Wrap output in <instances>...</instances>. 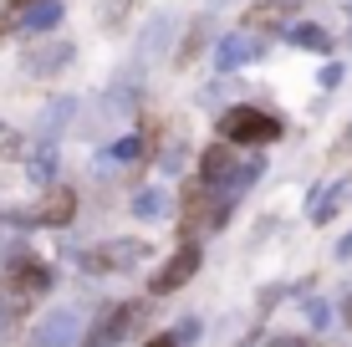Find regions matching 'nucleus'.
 <instances>
[{
    "instance_id": "dca6fc26",
    "label": "nucleus",
    "mask_w": 352,
    "mask_h": 347,
    "mask_svg": "<svg viewBox=\"0 0 352 347\" xmlns=\"http://www.w3.org/2000/svg\"><path fill=\"white\" fill-rule=\"evenodd\" d=\"M148 347H179V342H174V337H153Z\"/></svg>"
},
{
    "instance_id": "6e6552de",
    "label": "nucleus",
    "mask_w": 352,
    "mask_h": 347,
    "mask_svg": "<svg viewBox=\"0 0 352 347\" xmlns=\"http://www.w3.org/2000/svg\"><path fill=\"white\" fill-rule=\"evenodd\" d=\"M72 214H77V194H72V189H52V194H46V205L31 214L36 225H67Z\"/></svg>"
},
{
    "instance_id": "423d86ee",
    "label": "nucleus",
    "mask_w": 352,
    "mask_h": 347,
    "mask_svg": "<svg viewBox=\"0 0 352 347\" xmlns=\"http://www.w3.org/2000/svg\"><path fill=\"white\" fill-rule=\"evenodd\" d=\"M235 143H214L199 153V184H235Z\"/></svg>"
},
{
    "instance_id": "4468645a",
    "label": "nucleus",
    "mask_w": 352,
    "mask_h": 347,
    "mask_svg": "<svg viewBox=\"0 0 352 347\" xmlns=\"http://www.w3.org/2000/svg\"><path fill=\"white\" fill-rule=\"evenodd\" d=\"M138 148H143L138 138H123V143H118V148H113V159H133V153H138Z\"/></svg>"
},
{
    "instance_id": "f03ea898",
    "label": "nucleus",
    "mask_w": 352,
    "mask_h": 347,
    "mask_svg": "<svg viewBox=\"0 0 352 347\" xmlns=\"http://www.w3.org/2000/svg\"><path fill=\"white\" fill-rule=\"evenodd\" d=\"M225 220H230V194H220L214 184H189V194H184L189 230H220Z\"/></svg>"
},
{
    "instance_id": "2eb2a0df",
    "label": "nucleus",
    "mask_w": 352,
    "mask_h": 347,
    "mask_svg": "<svg viewBox=\"0 0 352 347\" xmlns=\"http://www.w3.org/2000/svg\"><path fill=\"white\" fill-rule=\"evenodd\" d=\"M6 5H10V10H31L36 0H6Z\"/></svg>"
},
{
    "instance_id": "7ed1b4c3",
    "label": "nucleus",
    "mask_w": 352,
    "mask_h": 347,
    "mask_svg": "<svg viewBox=\"0 0 352 347\" xmlns=\"http://www.w3.org/2000/svg\"><path fill=\"white\" fill-rule=\"evenodd\" d=\"M199 260H204V250L194 245V240H184L174 250V256L164 260L159 271H153V296H174L179 286H189L194 281V271H199Z\"/></svg>"
},
{
    "instance_id": "39448f33",
    "label": "nucleus",
    "mask_w": 352,
    "mask_h": 347,
    "mask_svg": "<svg viewBox=\"0 0 352 347\" xmlns=\"http://www.w3.org/2000/svg\"><path fill=\"white\" fill-rule=\"evenodd\" d=\"M138 312H143V306H133V302L113 306V312H102V322H97L87 337H82V347H118V342L128 337V327L138 322Z\"/></svg>"
},
{
    "instance_id": "9d476101",
    "label": "nucleus",
    "mask_w": 352,
    "mask_h": 347,
    "mask_svg": "<svg viewBox=\"0 0 352 347\" xmlns=\"http://www.w3.org/2000/svg\"><path fill=\"white\" fill-rule=\"evenodd\" d=\"M62 21V0H36L26 10V31H52Z\"/></svg>"
},
{
    "instance_id": "1a4fd4ad",
    "label": "nucleus",
    "mask_w": 352,
    "mask_h": 347,
    "mask_svg": "<svg viewBox=\"0 0 352 347\" xmlns=\"http://www.w3.org/2000/svg\"><path fill=\"white\" fill-rule=\"evenodd\" d=\"M256 56H261V41H256V36H225V46L214 52V62H220V67L230 71V67L256 62Z\"/></svg>"
},
{
    "instance_id": "f8f14e48",
    "label": "nucleus",
    "mask_w": 352,
    "mask_h": 347,
    "mask_svg": "<svg viewBox=\"0 0 352 347\" xmlns=\"http://www.w3.org/2000/svg\"><path fill=\"white\" fill-rule=\"evenodd\" d=\"M133 214H138V220H159L164 214V194L159 189H143V194L133 199Z\"/></svg>"
},
{
    "instance_id": "f257e3e1",
    "label": "nucleus",
    "mask_w": 352,
    "mask_h": 347,
    "mask_svg": "<svg viewBox=\"0 0 352 347\" xmlns=\"http://www.w3.org/2000/svg\"><path fill=\"white\" fill-rule=\"evenodd\" d=\"M220 133L225 143H271V138H281V117H271V113H261V107H230V113L220 117Z\"/></svg>"
},
{
    "instance_id": "ddd939ff",
    "label": "nucleus",
    "mask_w": 352,
    "mask_h": 347,
    "mask_svg": "<svg viewBox=\"0 0 352 347\" xmlns=\"http://www.w3.org/2000/svg\"><path fill=\"white\" fill-rule=\"evenodd\" d=\"M52 169H56V153L41 148V153H36V164H31V174H36V179H52Z\"/></svg>"
},
{
    "instance_id": "0eeeda50",
    "label": "nucleus",
    "mask_w": 352,
    "mask_h": 347,
    "mask_svg": "<svg viewBox=\"0 0 352 347\" xmlns=\"http://www.w3.org/2000/svg\"><path fill=\"white\" fill-rule=\"evenodd\" d=\"M10 286H16L21 296H36V291L52 286V271H46L41 260H16V266H10Z\"/></svg>"
},
{
    "instance_id": "9b49d317",
    "label": "nucleus",
    "mask_w": 352,
    "mask_h": 347,
    "mask_svg": "<svg viewBox=\"0 0 352 347\" xmlns=\"http://www.w3.org/2000/svg\"><path fill=\"white\" fill-rule=\"evenodd\" d=\"M291 41H296L301 52H327V46H332L322 26H296V31H291Z\"/></svg>"
},
{
    "instance_id": "20e7f679",
    "label": "nucleus",
    "mask_w": 352,
    "mask_h": 347,
    "mask_svg": "<svg viewBox=\"0 0 352 347\" xmlns=\"http://www.w3.org/2000/svg\"><path fill=\"white\" fill-rule=\"evenodd\" d=\"M77 327H82V317L72 312V306H56V312H46V317L31 327V347H72Z\"/></svg>"
}]
</instances>
